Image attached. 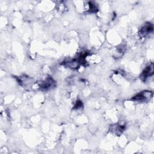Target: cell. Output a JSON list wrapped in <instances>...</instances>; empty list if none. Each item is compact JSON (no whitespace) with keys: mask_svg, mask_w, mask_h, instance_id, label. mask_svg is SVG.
I'll list each match as a JSON object with an SVG mask.
<instances>
[{"mask_svg":"<svg viewBox=\"0 0 154 154\" xmlns=\"http://www.w3.org/2000/svg\"><path fill=\"white\" fill-rule=\"evenodd\" d=\"M153 96V93L150 91H143V92L137 94L134 96L132 99L135 101H145L150 99Z\"/></svg>","mask_w":154,"mask_h":154,"instance_id":"6da1fadb","label":"cell"},{"mask_svg":"<svg viewBox=\"0 0 154 154\" xmlns=\"http://www.w3.org/2000/svg\"><path fill=\"white\" fill-rule=\"evenodd\" d=\"M153 31V26L150 23L145 24L140 29V34L145 36Z\"/></svg>","mask_w":154,"mask_h":154,"instance_id":"3957f363","label":"cell"},{"mask_svg":"<svg viewBox=\"0 0 154 154\" xmlns=\"http://www.w3.org/2000/svg\"><path fill=\"white\" fill-rule=\"evenodd\" d=\"M153 73V64H152L151 65H149V66L147 67L144 69V72L142 73L141 75V78L143 80H146L147 78L152 75Z\"/></svg>","mask_w":154,"mask_h":154,"instance_id":"7a4b0ae2","label":"cell"}]
</instances>
